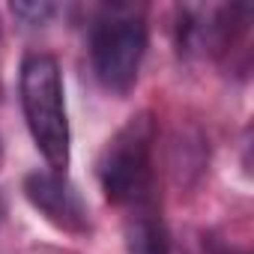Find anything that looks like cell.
Here are the masks:
<instances>
[{
  "label": "cell",
  "mask_w": 254,
  "mask_h": 254,
  "mask_svg": "<svg viewBox=\"0 0 254 254\" xmlns=\"http://www.w3.org/2000/svg\"><path fill=\"white\" fill-rule=\"evenodd\" d=\"M24 194L33 203V209H39L54 227L66 230V233H87L90 230V215L87 206L81 200V194L75 191V186L66 180V174L57 171H33L24 180Z\"/></svg>",
  "instance_id": "4"
},
{
  "label": "cell",
  "mask_w": 254,
  "mask_h": 254,
  "mask_svg": "<svg viewBox=\"0 0 254 254\" xmlns=\"http://www.w3.org/2000/svg\"><path fill=\"white\" fill-rule=\"evenodd\" d=\"M12 12L24 24H45L54 15V6L51 3H12Z\"/></svg>",
  "instance_id": "6"
},
{
  "label": "cell",
  "mask_w": 254,
  "mask_h": 254,
  "mask_svg": "<svg viewBox=\"0 0 254 254\" xmlns=\"http://www.w3.org/2000/svg\"><path fill=\"white\" fill-rule=\"evenodd\" d=\"M153 144L156 120L150 111H141L102 147L96 177L111 203L132 209L153 200Z\"/></svg>",
  "instance_id": "2"
},
{
  "label": "cell",
  "mask_w": 254,
  "mask_h": 254,
  "mask_svg": "<svg viewBox=\"0 0 254 254\" xmlns=\"http://www.w3.org/2000/svg\"><path fill=\"white\" fill-rule=\"evenodd\" d=\"M126 251L129 254H171L165 221L153 200L132 206L126 215Z\"/></svg>",
  "instance_id": "5"
},
{
  "label": "cell",
  "mask_w": 254,
  "mask_h": 254,
  "mask_svg": "<svg viewBox=\"0 0 254 254\" xmlns=\"http://www.w3.org/2000/svg\"><path fill=\"white\" fill-rule=\"evenodd\" d=\"M147 54V21L135 6H108L90 27V63L99 84L111 93H129Z\"/></svg>",
  "instance_id": "3"
},
{
  "label": "cell",
  "mask_w": 254,
  "mask_h": 254,
  "mask_svg": "<svg viewBox=\"0 0 254 254\" xmlns=\"http://www.w3.org/2000/svg\"><path fill=\"white\" fill-rule=\"evenodd\" d=\"M0 218H3V197H0Z\"/></svg>",
  "instance_id": "7"
},
{
  "label": "cell",
  "mask_w": 254,
  "mask_h": 254,
  "mask_svg": "<svg viewBox=\"0 0 254 254\" xmlns=\"http://www.w3.org/2000/svg\"><path fill=\"white\" fill-rule=\"evenodd\" d=\"M21 108L30 138L51 171L66 174L69 168V117H66V93L60 63L45 54L33 51L21 63Z\"/></svg>",
  "instance_id": "1"
}]
</instances>
